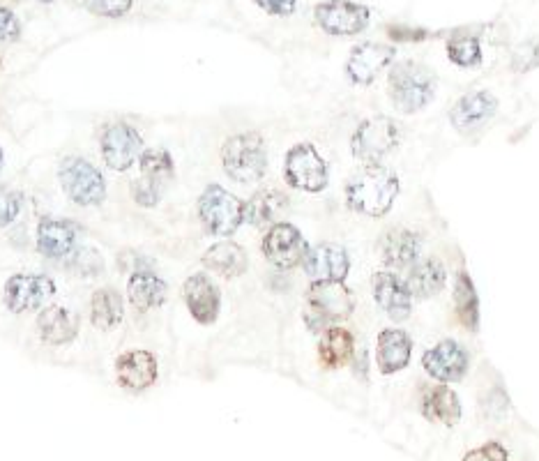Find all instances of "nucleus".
Listing matches in <instances>:
<instances>
[{"label": "nucleus", "mask_w": 539, "mask_h": 461, "mask_svg": "<svg viewBox=\"0 0 539 461\" xmlns=\"http://www.w3.org/2000/svg\"><path fill=\"white\" fill-rule=\"evenodd\" d=\"M132 194H134V201L139 203L141 208H153L159 203V199H162V185L155 183V180H148V178H136L134 185H132Z\"/></svg>", "instance_id": "c9c22d12"}, {"label": "nucleus", "mask_w": 539, "mask_h": 461, "mask_svg": "<svg viewBox=\"0 0 539 461\" xmlns=\"http://www.w3.org/2000/svg\"><path fill=\"white\" fill-rule=\"evenodd\" d=\"M436 74L420 63L406 60L392 67L390 97L401 113H417L434 100Z\"/></svg>", "instance_id": "f03ea898"}, {"label": "nucleus", "mask_w": 539, "mask_h": 461, "mask_svg": "<svg viewBox=\"0 0 539 461\" xmlns=\"http://www.w3.org/2000/svg\"><path fill=\"white\" fill-rule=\"evenodd\" d=\"M37 3H53V0H37Z\"/></svg>", "instance_id": "c03bdc74"}, {"label": "nucleus", "mask_w": 539, "mask_h": 461, "mask_svg": "<svg viewBox=\"0 0 539 461\" xmlns=\"http://www.w3.org/2000/svg\"><path fill=\"white\" fill-rule=\"evenodd\" d=\"M58 176L67 196L79 206H100L106 199L104 176L83 157H65Z\"/></svg>", "instance_id": "423d86ee"}, {"label": "nucleus", "mask_w": 539, "mask_h": 461, "mask_svg": "<svg viewBox=\"0 0 539 461\" xmlns=\"http://www.w3.org/2000/svg\"><path fill=\"white\" fill-rule=\"evenodd\" d=\"M371 291H374L378 307H381L392 321L401 323L411 316V291H408L406 282L399 275L387 270L376 272L374 279H371Z\"/></svg>", "instance_id": "4468645a"}, {"label": "nucleus", "mask_w": 539, "mask_h": 461, "mask_svg": "<svg viewBox=\"0 0 539 461\" xmlns=\"http://www.w3.org/2000/svg\"><path fill=\"white\" fill-rule=\"evenodd\" d=\"M182 296H185V305L189 314L194 316V321H199L201 326H210V323L217 321L222 296H219V289L212 284L210 277L201 275V272L189 277L185 289H182Z\"/></svg>", "instance_id": "a211bd4d"}, {"label": "nucleus", "mask_w": 539, "mask_h": 461, "mask_svg": "<svg viewBox=\"0 0 539 461\" xmlns=\"http://www.w3.org/2000/svg\"><path fill=\"white\" fill-rule=\"evenodd\" d=\"M454 312L463 328L470 332L480 330V296L466 270H461L454 282Z\"/></svg>", "instance_id": "c756f323"}, {"label": "nucleus", "mask_w": 539, "mask_h": 461, "mask_svg": "<svg viewBox=\"0 0 539 461\" xmlns=\"http://www.w3.org/2000/svg\"><path fill=\"white\" fill-rule=\"evenodd\" d=\"M399 143V127L392 118L376 116L360 123L358 130L353 134L351 150L360 162L367 164H381L385 155H390Z\"/></svg>", "instance_id": "6e6552de"}, {"label": "nucleus", "mask_w": 539, "mask_h": 461, "mask_svg": "<svg viewBox=\"0 0 539 461\" xmlns=\"http://www.w3.org/2000/svg\"><path fill=\"white\" fill-rule=\"evenodd\" d=\"M355 300L344 282H314L307 291L305 321L311 332L332 328L353 314Z\"/></svg>", "instance_id": "7ed1b4c3"}, {"label": "nucleus", "mask_w": 539, "mask_h": 461, "mask_svg": "<svg viewBox=\"0 0 539 461\" xmlns=\"http://www.w3.org/2000/svg\"><path fill=\"white\" fill-rule=\"evenodd\" d=\"M422 415L431 422H440V425H457L461 420V402L457 392L447 388L445 383L427 390L422 397Z\"/></svg>", "instance_id": "a878e982"}, {"label": "nucleus", "mask_w": 539, "mask_h": 461, "mask_svg": "<svg viewBox=\"0 0 539 461\" xmlns=\"http://www.w3.org/2000/svg\"><path fill=\"white\" fill-rule=\"evenodd\" d=\"M399 196V178L383 164H367L346 185L348 208L367 217H383Z\"/></svg>", "instance_id": "f257e3e1"}, {"label": "nucleus", "mask_w": 539, "mask_h": 461, "mask_svg": "<svg viewBox=\"0 0 539 461\" xmlns=\"http://www.w3.org/2000/svg\"><path fill=\"white\" fill-rule=\"evenodd\" d=\"M537 67H539V37L519 44L512 56L514 72H530V70H537Z\"/></svg>", "instance_id": "f704fd0d"}, {"label": "nucleus", "mask_w": 539, "mask_h": 461, "mask_svg": "<svg viewBox=\"0 0 539 461\" xmlns=\"http://www.w3.org/2000/svg\"><path fill=\"white\" fill-rule=\"evenodd\" d=\"M307 252H309L307 240L293 224L279 222L272 226L263 238V254L275 268L291 270L295 266H300V263L305 261Z\"/></svg>", "instance_id": "9b49d317"}, {"label": "nucleus", "mask_w": 539, "mask_h": 461, "mask_svg": "<svg viewBox=\"0 0 539 461\" xmlns=\"http://www.w3.org/2000/svg\"><path fill=\"white\" fill-rule=\"evenodd\" d=\"M118 385L132 392H143L157 381V360L148 351H127L116 360Z\"/></svg>", "instance_id": "6ab92c4d"}, {"label": "nucleus", "mask_w": 539, "mask_h": 461, "mask_svg": "<svg viewBox=\"0 0 539 461\" xmlns=\"http://www.w3.org/2000/svg\"><path fill=\"white\" fill-rule=\"evenodd\" d=\"M314 19L323 33L348 37L358 35L371 21V10L367 5L353 3V0H325L316 5Z\"/></svg>", "instance_id": "9d476101"}, {"label": "nucleus", "mask_w": 539, "mask_h": 461, "mask_svg": "<svg viewBox=\"0 0 539 461\" xmlns=\"http://www.w3.org/2000/svg\"><path fill=\"white\" fill-rule=\"evenodd\" d=\"M79 231L67 219L44 217L37 226V249L47 259H65L77 249Z\"/></svg>", "instance_id": "aec40b11"}, {"label": "nucleus", "mask_w": 539, "mask_h": 461, "mask_svg": "<svg viewBox=\"0 0 539 461\" xmlns=\"http://www.w3.org/2000/svg\"><path fill=\"white\" fill-rule=\"evenodd\" d=\"M394 58V47H385V44H374V42H364L360 47H355L348 56L346 63V74L348 79L358 86H369L374 83L387 65L392 63Z\"/></svg>", "instance_id": "dca6fc26"}, {"label": "nucleus", "mask_w": 539, "mask_h": 461, "mask_svg": "<svg viewBox=\"0 0 539 461\" xmlns=\"http://www.w3.org/2000/svg\"><path fill=\"white\" fill-rule=\"evenodd\" d=\"M498 111V100L487 90H477V93L463 95L461 100L454 104L450 120L454 130L461 134H473L489 123Z\"/></svg>", "instance_id": "f3484780"}, {"label": "nucleus", "mask_w": 539, "mask_h": 461, "mask_svg": "<svg viewBox=\"0 0 539 461\" xmlns=\"http://www.w3.org/2000/svg\"><path fill=\"white\" fill-rule=\"evenodd\" d=\"M53 296H56V282L49 275L19 272L7 279L3 300L12 314H26L44 307Z\"/></svg>", "instance_id": "1a4fd4ad"}, {"label": "nucleus", "mask_w": 539, "mask_h": 461, "mask_svg": "<svg viewBox=\"0 0 539 461\" xmlns=\"http://www.w3.org/2000/svg\"><path fill=\"white\" fill-rule=\"evenodd\" d=\"M387 35L392 42H424L434 37L427 28H408V26H387Z\"/></svg>", "instance_id": "a19ab883"}, {"label": "nucleus", "mask_w": 539, "mask_h": 461, "mask_svg": "<svg viewBox=\"0 0 539 461\" xmlns=\"http://www.w3.org/2000/svg\"><path fill=\"white\" fill-rule=\"evenodd\" d=\"M288 210V196L279 190H261L245 203V222L252 226H275Z\"/></svg>", "instance_id": "393cba45"}, {"label": "nucleus", "mask_w": 539, "mask_h": 461, "mask_svg": "<svg viewBox=\"0 0 539 461\" xmlns=\"http://www.w3.org/2000/svg\"><path fill=\"white\" fill-rule=\"evenodd\" d=\"M86 7L97 17L106 19H118L132 10V0H83Z\"/></svg>", "instance_id": "e433bc0d"}, {"label": "nucleus", "mask_w": 539, "mask_h": 461, "mask_svg": "<svg viewBox=\"0 0 539 461\" xmlns=\"http://www.w3.org/2000/svg\"><path fill=\"white\" fill-rule=\"evenodd\" d=\"M447 58L459 67H477L482 65V47L475 35L459 33L447 42Z\"/></svg>", "instance_id": "2f4dec72"}, {"label": "nucleus", "mask_w": 539, "mask_h": 461, "mask_svg": "<svg viewBox=\"0 0 539 461\" xmlns=\"http://www.w3.org/2000/svg\"><path fill=\"white\" fill-rule=\"evenodd\" d=\"M123 314V296L116 289L95 291L93 300H90V321L97 330H113L123 321Z\"/></svg>", "instance_id": "7c9ffc66"}, {"label": "nucleus", "mask_w": 539, "mask_h": 461, "mask_svg": "<svg viewBox=\"0 0 539 461\" xmlns=\"http://www.w3.org/2000/svg\"><path fill=\"white\" fill-rule=\"evenodd\" d=\"M422 367L438 383H459L468 374V351L454 339H443L422 355Z\"/></svg>", "instance_id": "ddd939ff"}, {"label": "nucleus", "mask_w": 539, "mask_h": 461, "mask_svg": "<svg viewBox=\"0 0 539 461\" xmlns=\"http://www.w3.org/2000/svg\"><path fill=\"white\" fill-rule=\"evenodd\" d=\"M247 252L240 245L224 240V243L212 245L206 254H203V266L215 272L219 277L233 279L245 275L247 270Z\"/></svg>", "instance_id": "cd10ccee"}, {"label": "nucleus", "mask_w": 539, "mask_h": 461, "mask_svg": "<svg viewBox=\"0 0 539 461\" xmlns=\"http://www.w3.org/2000/svg\"><path fill=\"white\" fill-rule=\"evenodd\" d=\"M79 332V319L77 314H72L65 307H47L44 312L37 316V335L42 337V342L51 346H63L77 339Z\"/></svg>", "instance_id": "5701e85b"}, {"label": "nucleus", "mask_w": 539, "mask_h": 461, "mask_svg": "<svg viewBox=\"0 0 539 461\" xmlns=\"http://www.w3.org/2000/svg\"><path fill=\"white\" fill-rule=\"evenodd\" d=\"M422 236L408 229H394L387 233L381 245L383 263L394 270H408L413 263L420 261Z\"/></svg>", "instance_id": "4be33fe9"}, {"label": "nucleus", "mask_w": 539, "mask_h": 461, "mask_svg": "<svg viewBox=\"0 0 539 461\" xmlns=\"http://www.w3.org/2000/svg\"><path fill=\"white\" fill-rule=\"evenodd\" d=\"M21 35V24L17 14L7 7H0V42H14Z\"/></svg>", "instance_id": "ea45409f"}, {"label": "nucleus", "mask_w": 539, "mask_h": 461, "mask_svg": "<svg viewBox=\"0 0 539 461\" xmlns=\"http://www.w3.org/2000/svg\"><path fill=\"white\" fill-rule=\"evenodd\" d=\"M21 213V196L17 192L0 187V229L10 226Z\"/></svg>", "instance_id": "4c0bfd02"}, {"label": "nucleus", "mask_w": 539, "mask_h": 461, "mask_svg": "<svg viewBox=\"0 0 539 461\" xmlns=\"http://www.w3.org/2000/svg\"><path fill=\"white\" fill-rule=\"evenodd\" d=\"M355 355V339L346 328L332 326L323 330L321 342H318V358H321L323 367L339 369L348 365Z\"/></svg>", "instance_id": "c85d7f7f"}, {"label": "nucleus", "mask_w": 539, "mask_h": 461, "mask_svg": "<svg viewBox=\"0 0 539 461\" xmlns=\"http://www.w3.org/2000/svg\"><path fill=\"white\" fill-rule=\"evenodd\" d=\"M139 162H141V176L155 180L159 185H164L166 180H171L173 176V160L166 150H146V153H141Z\"/></svg>", "instance_id": "473e14b6"}, {"label": "nucleus", "mask_w": 539, "mask_h": 461, "mask_svg": "<svg viewBox=\"0 0 539 461\" xmlns=\"http://www.w3.org/2000/svg\"><path fill=\"white\" fill-rule=\"evenodd\" d=\"M302 266L314 282H344L351 270V259L344 247L323 243L309 249Z\"/></svg>", "instance_id": "2eb2a0df"}, {"label": "nucleus", "mask_w": 539, "mask_h": 461, "mask_svg": "<svg viewBox=\"0 0 539 461\" xmlns=\"http://www.w3.org/2000/svg\"><path fill=\"white\" fill-rule=\"evenodd\" d=\"M67 270L81 277H97L104 270V259L93 247H77L67 256Z\"/></svg>", "instance_id": "72a5a7b5"}, {"label": "nucleus", "mask_w": 539, "mask_h": 461, "mask_svg": "<svg viewBox=\"0 0 539 461\" xmlns=\"http://www.w3.org/2000/svg\"><path fill=\"white\" fill-rule=\"evenodd\" d=\"M411 355H413V342L406 330L399 328L381 330L376 344L378 372L385 376L401 372V369H406L408 362H411Z\"/></svg>", "instance_id": "412c9836"}, {"label": "nucleus", "mask_w": 539, "mask_h": 461, "mask_svg": "<svg viewBox=\"0 0 539 461\" xmlns=\"http://www.w3.org/2000/svg\"><path fill=\"white\" fill-rule=\"evenodd\" d=\"M199 217L210 236H233L245 222V203L219 185H208L199 199Z\"/></svg>", "instance_id": "39448f33"}, {"label": "nucleus", "mask_w": 539, "mask_h": 461, "mask_svg": "<svg viewBox=\"0 0 539 461\" xmlns=\"http://www.w3.org/2000/svg\"><path fill=\"white\" fill-rule=\"evenodd\" d=\"M286 183L293 190L318 194L328 187V164L311 143H298L288 150L284 162Z\"/></svg>", "instance_id": "0eeeda50"}, {"label": "nucleus", "mask_w": 539, "mask_h": 461, "mask_svg": "<svg viewBox=\"0 0 539 461\" xmlns=\"http://www.w3.org/2000/svg\"><path fill=\"white\" fill-rule=\"evenodd\" d=\"M127 291H129V302H132L139 312H148V309L164 305L169 286H166L164 279L153 275V272L136 270L134 275L129 277Z\"/></svg>", "instance_id": "bb28decb"}, {"label": "nucleus", "mask_w": 539, "mask_h": 461, "mask_svg": "<svg viewBox=\"0 0 539 461\" xmlns=\"http://www.w3.org/2000/svg\"><path fill=\"white\" fill-rule=\"evenodd\" d=\"M463 461H507V450L500 443L491 441L484 443L482 448L470 450L468 455L463 457Z\"/></svg>", "instance_id": "58836bf2"}, {"label": "nucleus", "mask_w": 539, "mask_h": 461, "mask_svg": "<svg viewBox=\"0 0 539 461\" xmlns=\"http://www.w3.org/2000/svg\"><path fill=\"white\" fill-rule=\"evenodd\" d=\"M256 5L261 7L263 12L272 14V17H288V14L295 12L298 0H256Z\"/></svg>", "instance_id": "79ce46f5"}, {"label": "nucleus", "mask_w": 539, "mask_h": 461, "mask_svg": "<svg viewBox=\"0 0 539 461\" xmlns=\"http://www.w3.org/2000/svg\"><path fill=\"white\" fill-rule=\"evenodd\" d=\"M447 272L438 259L417 261L406 272V286L415 298H434L443 291Z\"/></svg>", "instance_id": "b1692460"}, {"label": "nucleus", "mask_w": 539, "mask_h": 461, "mask_svg": "<svg viewBox=\"0 0 539 461\" xmlns=\"http://www.w3.org/2000/svg\"><path fill=\"white\" fill-rule=\"evenodd\" d=\"M0 169H3V150H0Z\"/></svg>", "instance_id": "37998d69"}, {"label": "nucleus", "mask_w": 539, "mask_h": 461, "mask_svg": "<svg viewBox=\"0 0 539 461\" xmlns=\"http://www.w3.org/2000/svg\"><path fill=\"white\" fill-rule=\"evenodd\" d=\"M102 157L109 169L127 171L143 153V139L129 123H113L102 132Z\"/></svg>", "instance_id": "f8f14e48"}, {"label": "nucleus", "mask_w": 539, "mask_h": 461, "mask_svg": "<svg viewBox=\"0 0 539 461\" xmlns=\"http://www.w3.org/2000/svg\"><path fill=\"white\" fill-rule=\"evenodd\" d=\"M222 164L226 176L235 183H256L265 176L268 169V153H265V141L261 134L245 132L235 134L222 148Z\"/></svg>", "instance_id": "20e7f679"}]
</instances>
